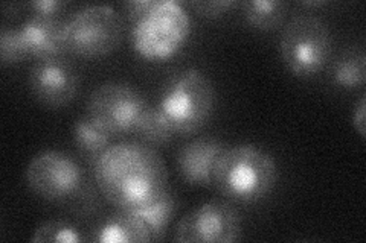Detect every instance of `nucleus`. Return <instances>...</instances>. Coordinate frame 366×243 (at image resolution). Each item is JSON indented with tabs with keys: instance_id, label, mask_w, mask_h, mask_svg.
Listing matches in <instances>:
<instances>
[{
	"instance_id": "obj_4",
	"label": "nucleus",
	"mask_w": 366,
	"mask_h": 243,
	"mask_svg": "<svg viewBox=\"0 0 366 243\" xmlns=\"http://www.w3.org/2000/svg\"><path fill=\"white\" fill-rule=\"evenodd\" d=\"M157 107L176 134L192 135L209 122L214 113L215 90L211 79L199 68H185L169 81Z\"/></svg>"
},
{
	"instance_id": "obj_11",
	"label": "nucleus",
	"mask_w": 366,
	"mask_h": 243,
	"mask_svg": "<svg viewBox=\"0 0 366 243\" xmlns=\"http://www.w3.org/2000/svg\"><path fill=\"white\" fill-rule=\"evenodd\" d=\"M226 148L219 138H194L177 152L176 166L180 178L189 186L212 187L214 166Z\"/></svg>"
},
{
	"instance_id": "obj_8",
	"label": "nucleus",
	"mask_w": 366,
	"mask_h": 243,
	"mask_svg": "<svg viewBox=\"0 0 366 243\" xmlns=\"http://www.w3.org/2000/svg\"><path fill=\"white\" fill-rule=\"evenodd\" d=\"M243 219L229 200H211L180 219L174 242L180 243H234L242 239Z\"/></svg>"
},
{
	"instance_id": "obj_13",
	"label": "nucleus",
	"mask_w": 366,
	"mask_h": 243,
	"mask_svg": "<svg viewBox=\"0 0 366 243\" xmlns=\"http://www.w3.org/2000/svg\"><path fill=\"white\" fill-rule=\"evenodd\" d=\"M90 240L99 243H144L153 242V236L136 213L118 210L97 225Z\"/></svg>"
},
{
	"instance_id": "obj_15",
	"label": "nucleus",
	"mask_w": 366,
	"mask_h": 243,
	"mask_svg": "<svg viewBox=\"0 0 366 243\" xmlns=\"http://www.w3.org/2000/svg\"><path fill=\"white\" fill-rule=\"evenodd\" d=\"M242 8L246 21L259 31L280 28L289 14V4L281 0H249Z\"/></svg>"
},
{
	"instance_id": "obj_2",
	"label": "nucleus",
	"mask_w": 366,
	"mask_h": 243,
	"mask_svg": "<svg viewBox=\"0 0 366 243\" xmlns=\"http://www.w3.org/2000/svg\"><path fill=\"white\" fill-rule=\"evenodd\" d=\"M277 181V161L264 149L254 145L226 148L212 173V187L226 200L242 204L267 198Z\"/></svg>"
},
{
	"instance_id": "obj_16",
	"label": "nucleus",
	"mask_w": 366,
	"mask_h": 243,
	"mask_svg": "<svg viewBox=\"0 0 366 243\" xmlns=\"http://www.w3.org/2000/svg\"><path fill=\"white\" fill-rule=\"evenodd\" d=\"M74 143L81 154L94 161L112 145V134L92 120L87 114L78 118L72 126Z\"/></svg>"
},
{
	"instance_id": "obj_20",
	"label": "nucleus",
	"mask_w": 366,
	"mask_h": 243,
	"mask_svg": "<svg viewBox=\"0 0 366 243\" xmlns=\"http://www.w3.org/2000/svg\"><path fill=\"white\" fill-rule=\"evenodd\" d=\"M28 53L20 38L19 29L4 28L0 31V61L4 66H14L21 63Z\"/></svg>"
},
{
	"instance_id": "obj_12",
	"label": "nucleus",
	"mask_w": 366,
	"mask_h": 243,
	"mask_svg": "<svg viewBox=\"0 0 366 243\" xmlns=\"http://www.w3.org/2000/svg\"><path fill=\"white\" fill-rule=\"evenodd\" d=\"M63 23L59 19L32 14L19 29L20 38L25 46L28 56L37 58V61L55 60L66 52L63 43Z\"/></svg>"
},
{
	"instance_id": "obj_19",
	"label": "nucleus",
	"mask_w": 366,
	"mask_h": 243,
	"mask_svg": "<svg viewBox=\"0 0 366 243\" xmlns=\"http://www.w3.org/2000/svg\"><path fill=\"white\" fill-rule=\"evenodd\" d=\"M29 240L32 243H79L86 240V236L72 222L59 219L39 225Z\"/></svg>"
},
{
	"instance_id": "obj_25",
	"label": "nucleus",
	"mask_w": 366,
	"mask_h": 243,
	"mask_svg": "<svg viewBox=\"0 0 366 243\" xmlns=\"http://www.w3.org/2000/svg\"><path fill=\"white\" fill-rule=\"evenodd\" d=\"M325 2H304V5L305 6H320V5H324Z\"/></svg>"
},
{
	"instance_id": "obj_24",
	"label": "nucleus",
	"mask_w": 366,
	"mask_h": 243,
	"mask_svg": "<svg viewBox=\"0 0 366 243\" xmlns=\"http://www.w3.org/2000/svg\"><path fill=\"white\" fill-rule=\"evenodd\" d=\"M352 126L362 138L366 137V98L365 96L360 98L356 110H354Z\"/></svg>"
},
{
	"instance_id": "obj_21",
	"label": "nucleus",
	"mask_w": 366,
	"mask_h": 243,
	"mask_svg": "<svg viewBox=\"0 0 366 243\" xmlns=\"http://www.w3.org/2000/svg\"><path fill=\"white\" fill-rule=\"evenodd\" d=\"M189 5L203 17H219L224 14L229 8H232L235 2H231V0H214V2H191Z\"/></svg>"
},
{
	"instance_id": "obj_6",
	"label": "nucleus",
	"mask_w": 366,
	"mask_h": 243,
	"mask_svg": "<svg viewBox=\"0 0 366 243\" xmlns=\"http://www.w3.org/2000/svg\"><path fill=\"white\" fill-rule=\"evenodd\" d=\"M122 40V20L109 5H90L63 23V43L67 53L84 58L104 56L118 49Z\"/></svg>"
},
{
	"instance_id": "obj_10",
	"label": "nucleus",
	"mask_w": 366,
	"mask_h": 243,
	"mask_svg": "<svg viewBox=\"0 0 366 243\" xmlns=\"http://www.w3.org/2000/svg\"><path fill=\"white\" fill-rule=\"evenodd\" d=\"M28 83L32 96L40 103L49 108H61L75 99L79 76L71 64L55 58L34 64Z\"/></svg>"
},
{
	"instance_id": "obj_9",
	"label": "nucleus",
	"mask_w": 366,
	"mask_h": 243,
	"mask_svg": "<svg viewBox=\"0 0 366 243\" xmlns=\"http://www.w3.org/2000/svg\"><path fill=\"white\" fill-rule=\"evenodd\" d=\"M28 187L49 202L72 200L83 189V170L61 150H43L34 157L25 170Z\"/></svg>"
},
{
	"instance_id": "obj_22",
	"label": "nucleus",
	"mask_w": 366,
	"mask_h": 243,
	"mask_svg": "<svg viewBox=\"0 0 366 243\" xmlns=\"http://www.w3.org/2000/svg\"><path fill=\"white\" fill-rule=\"evenodd\" d=\"M66 5V2H60V0H34L29 4V8L37 16L59 19L56 16L61 13Z\"/></svg>"
},
{
	"instance_id": "obj_1",
	"label": "nucleus",
	"mask_w": 366,
	"mask_h": 243,
	"mask_svg": "<svg viewBox=\"0 0 366 243\" xmlns=\"http://www.w3.org/2000/svg\"><path fill=\"white\" fill-rule=\"evenodd\" d=\"M94 177L102 196L118 210H136L168 189L164 158L144 142L110 145L94 161Z\"/></svg>"
},
{
	"instance_id": "obj_17",
	"label": "nucleus",
	"mask_w": 366,
	"mask_h": 243,
	"mask_svg": "<svg viewBox=\"0 0 366 243\" xmlns=\"http://www.w3.org/2000/svg\"><path fill=\"white\" fill-rule=\"evenodd\" d=\"M335 84L342 88H360L366 81V55L363 49H348L339 55L333 71Z\"/></svg>"
},
{
	"instance_id": "obj_7",
	"label": "nucleus",
	"mask_w": 366,
	"mask_h": 243,
	"mask_svg": "<svg viewBox=\"0 0 366 243\" xmlns=\"http://www.w3.org/2000/svg\"><path fill=\"white\" fill-rule=\"evenodd\" d=\"M148 103L127 83L110 81L97 87L87 102V115L112 135L136 131Z\"/></svg>"
},
{
	"instance_id": "obj_18",
	"label": "nucleus",
	"mask_w": 366,
	"mask_h": 243,
	"mask_svg": "<svg viewBox=\"0 0 366 243\" xmlns=\"http://www.w3.org/2000/svg\"><path fill=\"white\" fill-rule=\"evenodd\" d=\"M134 133H137L144 143L153 148L169 143L176 134L169 120L165 118V114L157 105L147 107Z\"/></svg>"
},
{
	"instance_id": "obj_3",
	"label": "nucleus",
	"mask_w": 366,
	"mask_h": 243,
	"mask_svg": "<svg viewBox=\"0 0 366 243\" xmlns=\"http://www.w3.org/2000/svg\"><path fill=\"white\" fill-rule=\"evenodd\" d=\"M191 19L174 0H154L147 13L132 23L133 51L147 61H167L187 44Z\"/></svg>"
},
{
	"instance_id": "obj_14",
	"label": "nucleus",
	"mask_w": 366,
	"mask_h": 243,
	"mask_svg": "<svg viewBox=\"0 0 366 243\" xmlns=\"http://www.w3.org/2000/svg\"><path fill=\"white\" fill-rule=\"evenodd\" d=\"M177 210V200L174 193L167 189L159 198L136 210H130L139 216L145 225L150 229L153 242L162 240L167 234L168 225Z\"/></svg>"
},
{
	"instance_id": "obj_5",
	"label": "nucleus",
	"mask_w": 366,
	"mask_h": 243,
	"mask_svg": "<svg viewBox=\"0 0 366 243\" xmlns=\"http://www.w3.org/2000/svg\"><path fill=\"white\" fill-rule=\"evenodd\" d=\"M331 31L324 19L312 14L293 17L280 40L281 58L297 78H312L327 66L331 53Z\"/></svg>"
},
{
	"instance_id": "obj_23",
	"label": "nucleus",
	"mask_w": 366,
	"mask_h": 243,
	"mask_svg": "<svg viewBox=\"0 0 366 243\" xmlns=\"http://www.w3.org/2000/svg\"><path fill=\"white\" fill-rule=\"evenodd\" d=\"M154 4V0H133V2L125 4V13H127L129 20L133 23L137 19H141L148 9Z\"/></svg>"
}]
</instances>
